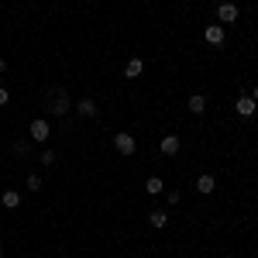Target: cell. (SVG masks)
<instances>
[{
  "label": "cell",
  "instance_id": "obj_14",
  "mask_svg": "<svg viewBox=\"0 0 258 258\" xmlns=\"http://www.w3.org/2000/svg\"><path fill=\"white\" fill-rule=\"evenodd\" d=\"M145 189H148L152 197H159L162 189H165V182H162V176H148V182H145Z\"/></svg>",
  "mask_w": 258,
  "mask_h": 258
},
{
  "label": "cell",
  "instance_id": "obj_20",
  "mask_svg": "<svg viewBox=\"0 0 258 258\" xmlns=\"http://www.w3.org/2000/svg\"><path fill=\"white\" fill-rule=\"evenodd\" d=\"M251 100H255V103H258V86H255V93H251Z\"/></svg>",
  "mask_w": 258,
  "mask_h": 258
},
{
  "label": "cell",
  "instance_id": "obj_10",
  "mask_svg": "<svg viewBox=\"0 0 258 258\" xmlns=\"http://www.w3.org/2000/svg\"><path fill=\"white\" fill-rule=\"evenodd\" d=\"M141 73H145V62H141V59H127V66H124V76H127V80H138Z\"/></svg>",
  "mask_w": 258,
  "mask_h": 258
},
{
  "label": "cell",
  "instance_id": "obj_3",
  "mask_svg": "<svg viewBox=\"0 0 258 258\" xmlns=\"http://www.w3.org/2000/svg\"><path fill=\"white\" fill-rule=\"evenodd\" d=\"M28 135H31L35 141H48V135H52V127H48V120H45V117H38V120H31Z\"/></svg>",
  "mask_w": 258,
  "mask_h": 258
},
{
  "label": "cell",
  "instance_id": "obj_19",
  "mask_svg": "<svg viewBox=\"0 0 258 258\" xmlns=\"http://www.w3.org/2000/svg\"><path fill=\"white\" fill-rule=\"evenodd\" d=\"M4 69H7V59H4V55H0V73H4Z\"/></svg>",
  "mask_w": 258,
  "mask_h": 258
},
{
  "label": "cell",
  "instance_id": "obj_9",
  "mask_svg": "<svg viewBox=\"0 0 258 258\" xmlns=\"http://www.w3.org/2000/svg\"><path fill=\"white\" fill-rule=\"evenodd\" d=\"M214 189H217V179L210 176V172H203V176L197 179V193H203V197H210Z\"/></svg>",
  "mask_w": 258,
  "mask_h": 258
},
{
  "label": "cell",
  "instance_id": "obj_6",
  "mask_svg": "<svg viewBox=\"0 0 258 258\" xmlns=\"http://www.w3.org/2000/svg\"><path fill=\"white\" fill-rule=\"evenodd\" d=\"M179 148H182V141H179L176 135H165V138L159 141V152H162V155H169V159L179 155Z\"/></svg>",
  "mask_w": 258,
  "mask_h": 258
},
{
  "label": "cell",
  "instance_id": "obj_15",
  "mask_svg": "<svg viewBox=\"0 0 258 258\" xmlns=\"http://www.w3.org/2000/svg\"><path fill=\"white\" fill-rule=\"evenodd\" d=\"M41 165H45V169H52V165H55V152H52V148H45V152H41Z\"/></svg>",
  "mask_w": 258,
  "mask_h": 258
},
{
  "label": "cell",
  "instance_id": "obj_7",
  "mask_svg": "<svg viewBox=\"0 0 258 258\" xmlns=\"http://www.w3.org/2000/svg\"><path fill=\"white\" fill-rule=\"evenodd\" d=\"M76 114H80V117H97V114H100V103L86 97V100H80V103H76Z\"/></svg>",
  "mask_w": 258,
  "mask_h": 258
},
{
  "label": "cell",
  "instance_id": "obj_13",
  "mask_svg": "<svg viewBox=\"0 0 258 258\" xmlns=\"http://www.w3.org/2000/svg\"><path fill=\"white\" fill-rule=\"evenodd\" d=\"M148 224H152V227H165V224H169V214H165V210H152V214H148Z\"/></svg>",
  "mask_w": 258,
  "mask_h": 258
},
{
  "label": "cell",
  "instance_id": "obj_21",
  "mask_svg": "<svg viewBox=\"0 0 258 258\" xmlns=\"http://www.w3.org/2000/svg\"><path fill=\"white\" fill-rule=\"evenodd\" d=\"M0 258H4V248H0Z\"/></svg>",
  "mask_w": 258,
  "mask_h": 258
},
{
  "label": "cell",
  "instance_id": "obj_17",
  "mask_svg": "<svg viewBox=\"0 0 258 258\" xmlns=\"http://www.w3.org/2000/svg\"><path fill=\"white\" fill-rule=\"evenodd\" d=\"M24 148H28V141H24V138L14 141V155H24Z\"/></svg>",
  "mask_w": 258,
  "mask_h": 258
},
{
  "label": "cell",
  "instance_id": "obj_18",
  "mask_svg": "<svg viewBox=\"0 0 258 258\" xmlns=\"http://www.w3.org/2000/svg\"><path fill=\"white\" fill-rule=\"evenodd\" d=\"M7 100H11V93H7V90H4V86H0V107H4V103H7Z\"/></svg>",
  "mask_w": 258,
  "mask_h": 258
},
{
  "label": "cell",
  "instance_id": "obj_1",
  "mask_svg": "<svg viewBox=\"0 0 258 258\" xmlns=\"http://www.w3.org/2000/svg\"><path fill=\"white\" fill-rule=\"evenodd\" d=\"M114 148H117L120 155H135L138 152V141H135V135H127V131H117L114 135Z\"/></svg>",
  "mask_w": 258,
  "mask_h": 258
},
{
  "label": "cell",
  "instance_id": "obj_5",
  "mask_svg": "<svg viewBox=\"0 0 258 258\" xmlns=\"http://www.w3.org/2000/svg\"><path fill=\"white\" fill-rule=\"evenodd\" d=\"M48 107H52V114H55V117H62V114H69V107H73V103H69V97H66V90H59V93L52 97Z\"/></svg>",
  "mask_w": 258,
  "mask_h": 258
},
{
  "label": "cell",
  "instance_id": "obj_11",
  "mask_svg": "<svg viewBox=\"0 0 258 258\" xmlns=\"http://www.w3.org/2000/svg\"><path fill=\"white\" fill-rule=\"evenodd\" d=\"M186 107H189V114H203V110H207V97H203V93H193Z\"/></svg>",
  "mask_w": 258,
  "mask_h": 258
},
{
  "label": "cell",
  "instance_id": "obj_2",
  "mask_svg": "<svg viewBox=\"0 0 258 258\" xmlns=\"http://www.w3.org/2000/svg\"><path fill=\"white\" fill-rule=\"evenodd\" d=\"M238 4H231V0H224V4H220L217 7V21L220 24H234V21H238Z\"/></svg>",
  "mask_w": 258,
  "mask_h": 258
},
{
  "label": "cell",
  "instance_id": "obj_8",
  "mask_svg": "<svg viewBox=\"0 0 258 258\" xmlns=\"http://www.w3.org/2000/svg\"><path fill=\"white\" fill-rule=\"evenodd\" d=\"M203 38H207V45H224V24H207Z\"/></svg>",
  "mask_w": 258,
  "mask_h": 258
},
{
  "label": "cell",
  "instance_id": "obj_12",
  "mask_svg": "<svg viewBox=\"0 0 258 258\" xmlns=\"http://www.w3.org/2000/svg\"><path fill=\"white\" fill-rule=\"evenodd\" d=\"M0 203H4L7 210H14V207H21V193H18V189H7V193L0 197Z\"/></svg>",
  "mask_w": 258,
  "mask_h": 258
},
{
  "label": "cell",
  "instance_id": "obj_16",
  "mask_svg": "<svg viewBox=\"0 0 258 258\" xmlns=\"http://www.w3.org/2000/svg\"><path fill=\"white\" fill-rule=\"evenodd\" d=\"M41 186H45V182H41V176H35V172H31V176H28V189H31V193H38Z\"/></svg>",
  "mask_w": 258,
  "mask_h": 258
},
{
  "label": "cell",
  "instance_id": "obj_4",
  "mask_svg": "<svg viewBox=\"0 0 258 258\" xmlns=\"http://www.w3.org/2000/svg\"><path fill=\"white\" fill-rule=\"evenodd\" d=\"M234 110H238L241 117H251V114H255V110H258V103H255V100H251V97H248V93H241V97L234 100Z\"/></svg>",
  "mask_w": 258,
  "mask_h": 258
}]
</instances>
